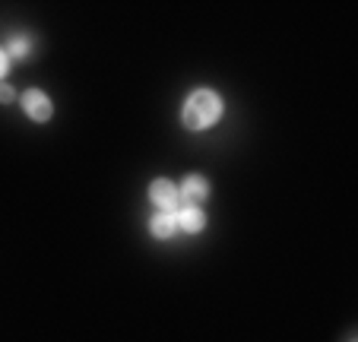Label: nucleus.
Segmentation results:
<instances>
[{
  "label": "nucleus",
  "mask_w": 358,
  "mask_h": 342,
  "mask_svg": "<svg viewBox=\"0 0 358 342\" xmlns=\"http://www.w3.org/2000/svg\"><path fill=\"white\" fill-rule=\"evenodd\" d=\"M149 200L156 203L162 213H175L184 197H181V190H178V184H171L169 178H159V181L149 184Z\"/></svg>",
  "instance_id": "2"
},
{
  "label": "nucleus",
  "mask_w": 358,
  "mask_h": 342,
  "mask_svg": "<svg viewBox=\"0 0 358 342\" xmlns=\"http://www.w3.org/2000/svg\"><path fill=\"white\" fill-rule=\"evenodd\" d=\"M181 197H187V200H194V203H200V200H206V197H210V181H206V178L203 175H187L181 181Z\"/></svg>",
  "instance_id": "5"
},
{
  "label": "nucleus",
  "mask_w": 358,
  "mask_h": 342,
  "mask_svg": "<svg viewBox=\"0 0 358 342\" xmlns=\"http://www.w3.org/2000/svg\"><path fill=\"white\" fill-rule=\"evenodd\" d=\"M29 51H32V41H29L26 35H13V38L7 41V57H16V61H20V57H26Z\"/></svg>",
  "instance_id": "7"
},
{
  "label": "nucleus",
  "mask_w": 358,
  "mask_h": 342,
  "mask_svg": "<svg viewBox=\"0 0 358 342\" xmlns=\"http://www.w3.org/2000/svg\"><path fill=\"white\" fill-rule=\"evenodd\" d=\"M22 111H26L32 121L45 124V121H51V114H55V105H51V99H48L41 89H29V92L22 95Z\"/></svg>",
  "instance_id": "3"
},
{
  "label": "nucleus",
  "mask_w": 358,
  "mask_h": 342,
  "mask_svg": "<svg viewBox=\"0 0 358 342\" xmlns=\"http://www.w3.org/2000/svg\"><path fill=\"white\" fill-rule=\"evenodd\" d=\"M175 215L171 213H156L152 219H149V231H152V238H159V241H165V238L175 235Z\"/></svg>",
  "instance_id": "6"
},
{
  "label": "nucleus",
  "mask_w": 358,
  "mask_h": 342,
  "mask_svg": "<svg viewBox=\"0 0 358 342\" xmlns=\"http://www.w3.org/2000/svg\"><path fill=\"white\" fill-rule=\"evenodd\" d=\"M13 99H16V92H13V89H10L3 80H0V101H3V105H10Z\"/></svg>",
  "instance_id": "8"
},
{
  "label": "nucleus",
  "mask_w": 358,
  "mask_h": 342,
  "mask_svg": "<svg viewBox=\"0 0 358 342\" xmlns=\"http://www.w3.org/2000/svg\"><path fill=\"white\" fill-rule=\"evenodd\" d=\"M171 215H175V225L181 228V231H190V235L203 231V225H206V215H203V209L196 206V203H187V206H178Z\"/></svg>",
  "instance_id": "4"
},
{
  "label": "nucleus",
  "mask_w": 358,
  "mask_h": 342,
  "mask_svg": "<svg viewBox=\"0 0 358 342\" xmlns=\"http://www.w3.org/2000/svg\"><path fill=\"white\" fill-rule=\"evenodd\" d=\"M7 70H10V57H7V51L0 48V80L7 76Z\"/></svg>",
  "instance_id": "9"
},
{
  "label": "nucleus",
  "mask_w": 358,
  "mask_h": 342,
  "mask_svg": "<svg viewBox=\"0 0 358 342\" xmlns=\"http://www.w3.org/2000/svg\"><path fill=\"white\" fill-rule=\"evenodd\" d=\"M222 117V99L213 89H194L181 108V121L187 130H206Z\"/></svg>",
  "instance_id": "1"
}]
</instances>
